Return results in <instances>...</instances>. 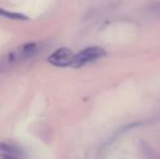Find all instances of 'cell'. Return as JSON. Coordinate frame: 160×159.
<instances>
[{
  "label": "cell",
  "instance_id": "4",
  "mask_svg": "<svg viewBox=\"0 0 160 159\" xmlns=\"http://www.w3.org/2000/svg\"><path fill=\"white\" fill-rule=\"evenodd\" d=\"M0 15L9 20H15V21H28V17L22 14V13L13 12V11H9L2 8H0Z\"/></svg>",
  "mask_w": 160,
  "mask_h": 159
},
{
  "label": "cell",
  "instance_id": "2",
  "mask_svg": "<svg viewBox=\"0 0 160 159\" xmlns=\"http://www.w3.org/2000/svg\"><path fill=\"white\" fill-rule=\"evenodd\" d=\"M74 59V53L69 48H59L52 52L48 58L49 63L52 66L59 67V68H64L72 64Z\"/></svg>",
  "mask_w": 160,
  "mask_h": 159
},
{
  "label": "cell",
  "instance_id": "1",
  "mask_svg": "<svg viewBox=\"0 0 160 159\" xmlns=\"http://www.w3.org/2000/svg\"><path fill=\"white\" fill-rule=\"evenodd\" d=\"M107 52L103 48L98 46H92L87 47V48L81 50L78 53L74 55V59L71 66L73 68H80L87 63H91L96 60L100 59V58L106 57Z\"/></svg>",
  "mask_w": 160,
  "mask_h": 159
},
{
  "label": "cell",
  "instance_id": "3",
  "mask_svg": "<svg viewBox=\"0 0 160 159\" xmlns=\"http://www.w3.org/2000/svg\"><path fill=\"white\" fill-rule=\"evenodd\" d=\"M0 151L4 153V156L8 158H20L24 156L23 152L20 147L12 144H7V143L0 144Z\"/></svg>",
  "mask_w": 160,
  "mask_h": 159
}]
</instances>
